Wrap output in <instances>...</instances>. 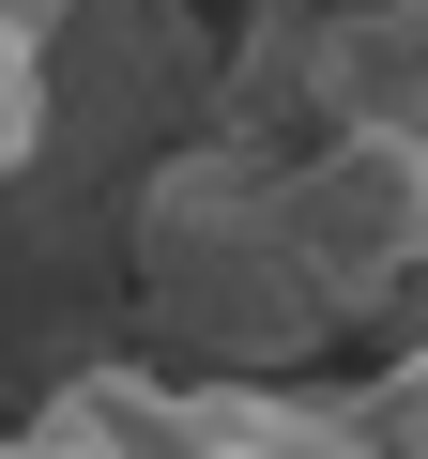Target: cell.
Returning <instances> with one entry per match:
<instances>
[{"label": "cell", "mask_w": 428, "mask_h": 459, "mask_svg": "<svg viewBox=\"0 0 428 459\" xmlns=\"http://www.w3.org/2000/svg\"><path fill=\"white\" fill-rule=\"evenodd\" d=\"M123 261H138L153 352L214 368V383H291L306 352L352 337L306 214H291V153H245V138H184L123 214Z\"/></svg>", "instance_id": "obj_1"}, {"label": "cell", "mask_w": 428, "mask_h": 459, "mask_svg": "<svg viewBox=\"0 0 428 459\" xmlns=\"http://www.w3.org/2000/svg\"><path fill=\"white\" fill-rule=\"evenodd\" d=\"M291 214H306V246L337 276V307H398L428 276V138L413 123H321L291 153Z\"/></svg>", "instance_id": "obj_2"}, {"label": "cell", "mask_w": 428, "mask_h": 459, "mask_svg": "<svg viewBox=\"0 0 428 459\" xmlns=\"http://www.w3.org/2000/svg\"><path fill=\"white\" fill-rule=\"evenodd\" d=\"M123 459H382L367 398L321 383H214V368H92Z\"/></svg>", "instance_id": "obj_3"}, {"label": "cell", "mask_w": 428, "mask_h": 459, "mask_svg": "<svg viewBox=\"0 0 428 459\" xmlns=\"http://www.w3.org/2000/svg\"><path fill=\"white\" fill-rule=\"evenodd\" d=\"M291 92L321 123H413L428 138V0H337L291 47Z\"/></svg>", "instance_id": "obj_4"}, {"label": "cell", "mask_w": 428, "mask_h": 459, "mask_svg": "<svg viewBox=\"0 0 428 459\" xmlns=\"http://www.w3.org/2000/svg\"><path fill=\"white\" fill-rule=\"evenodd\" d=\"M47 47H62V31L0 0V184L47 169V123H62V62H47Z\"/></svg>", "instance_id": "obj_5"}, {"label": "cell", "mask_w": 428, "mask_h": 459, "mask_svg": "<svg viewBox=\"0 0 428 459\" xmlns=\"http://www.w3.org/2000/svg\"><path fill=\"white\" fill-rule=\"evenodd\" d=\"M352 398H367V444H382V459H428V352H398V368L352 383Z\"/></svg>", "instance_id": "obj_6"}, {"label": "cell", "mask_w": 428, "mask_h": 459, "mask_svg": "<svg viewBox=\"0 0 428 459\" xmlns=\"http://www.w3.org/2000/svg\"><path fill=\"white\" fill-rule=\"evenodd\" d=\"M16 16H47V31H62V16H107V0H16Z\"/></svg>", "instance_id": "obj_7"}]
</instances>
